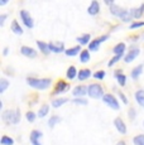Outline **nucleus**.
Here are the masks:
<instances>
[{
	"label": "nucleus",
	"mask_w": 144,
	"mask_h": 145,
	"mask_svg": "<svg viewBox=\"0 0 144 145\" xmlns=\"http://www.w3.org/2000/svg\"><path fill=\"white\" fill-rule=\"evenodd\" d=\"M27 83L32 88L35 90H47V88L51 86L52 80L51 78H27Z\"/></svg>",
	"instance_id": "obj_1"
},
{
	"label": "nucleus",
	"mask_w": 144,
	"mask_h": 145,
	"mask_svg": "<svg viewBox=\"0 0 144 145\" xmlns=\"http://www.w3.org/2000/svg\"><path fill=\"white\" fill-rule=\"evenodd\" d=\"M110 12H111L113 15H115V16H118V18H120L123 22H129L130 19L133 18V15H132V13H130V10H125V9H123V8L118 7V5H114V4L110 7Z\"/></svg>",
	"instance_id": "obj_2"
},
{
	"label": "nucleus",
	"mask_w": 144,
	"mask_h": 145,
	"mask_svg": "<svg viewBox=\"0 0 144 145\" xmlns=\"http://www.w3.org/2000/svg\"><path fill=\"white\" fill-rule=\"evenodd\" d=\"M3 120L8 124H18L20 121V111L16 110H7L3 112Z\"/></svg>",
	"instance_id": "obj_3"
},
{
	"label": "nucleus",
	"mask_w": 144,
	"mask_h": 145,
	"mask_svg": "<svg viewBox=\"0 0 144 145\" xmlns=\"http://www.w3.org/2000/svg\"><path fill=\"white\" fill-rule=\"evenodd\" d=\"M88 95L92 99H102V96H104V88L99 83H91L88 86Z\"/></svg>",
	"instance_id": "obj_4"
},
{
	"label": "nucleus",
	"mask_w": 144,
	"mask_h": 145,
	"mask_svg": "<svg viewBox=\"0 0 144 145\" xmlns=\"http://www.w3.org/2000/svg\"><path fill=\"white\" fill-rule=\"evenodd\" d=\"M102 101H104L105 104L109 106V107L114 108V110H119V107H120V106H119L118 100H116L111 93H106V95H104V96H102Z\"/></svg>",
	"instance_id": "obj_5"
},
{
	"label": "nucleus",
	"mask_w": 144,
	"mask_h": 145,
	"mask_svg": "<svg viewBox=\"0 0 144 145\" xmlns=\"http://www.w3.org/2000/svg\"><path fill=\"white\" fill-rule=\"evenodd\" d=\"M20 18H22V20H23L24 25L27 28H29V29H32L33 25H34V23H33V19H32V16H30V14L27 12V10H22Z\"/></svg>",
	"instance_id": "obj_6"
},
{
	"label": "nucleus",
	"mask_w": 144,
	"mask_h": 145,
	"mask_svg": "<svg viewBox=\"0 0 144 145\" xmlns=\"http://www.w3.org/2000/svg\"><path fill=\"white\" fill-rule=\"evenodd\" d=\"M139 48L138 47H133V48H130V51L128 52V54L125 56V58H124V62L125 63H130V62H133V61L135 59V58L139 56Z\"/></svg>",
	"instance_id": "obj_7"
},
{
	"label": "nucleus",
	"mask_w": 144,
	"mask_h": 145,
	"mask_svg": "<svg viewBox=\"0 0 144 145\" xmlns=\"http://www.w3.org/2000/svg\"><path fill=\"white\" fill-rule=\"evenodd\" d=\"M109 38V35H102V37L100 38H98V39H94V40H91L90 42V44H88V49L90 51H98L99 49V46H100V43H102V42H105Z\"/></svg>",
	"instance_id": "obj_8"
},
{
	"label": "nucleus",
	"mask_w": 144,
	"mask_h": 145,
	"mask_svg": "<svg viewBox=\"0 0 144 145\" xmlns=\"http://www.w3.org/2000/svg\"><path fill=\"white\" fill-rule=\"evenodd\" d=\"M20 52H22V54L26 56V57H28V58H35L37 57V52H35L33 48H30V47L23 46L22 49H20Z\"/></svg>",
	"instance_id": "obj_9"
},
{
	"label": "nucleus",
	"mask_w": 144,
	"mask_h": 145,
	"mask_svg": "<svg viewBox=\"0 0 144 145\" xmlns=\"http://www.w3.org/2000/svg\"><path fill=\"white\" fill-rule=\"evenodd\" d=\"M43 134L41 131H38V130H33L32 133H30V143H32L33 145H42L38 141V139L42 138Z\"/></svg>",
	"instance_id": "obj_10"
},
{
	"label": "nucleus",
	"mask_w": 144,
	"mask_h": 145,
	"mask_svg": "<svg viewBox=\"0 0 144 145\" xmlns=\"http://www.w3.org/2000/svg\"><path fill=\"white\" fill-rule=\"evenodd\" d=\"M49 46V51L51 52H54V53H61L63 52V43H61V42H57V43H53V42H51V43H48Z\"/></svg>",
	"instance_id": "obj_11"
},
{
	"label": "nucleus",
	"mask_w": 144,
	"mask_h": 145,
	"mask_svg": "<svg viewBox=\"0 0 144 145\" xmlns=\"http://www.w3.org/2000/svg\"><path fill=\"white\" fill-rule=\"evenodd\" d=\"M114 124H115V127L118 129V131L120 134H123V135H124V134H126V126H125L124 121L120 118H116L115 121H114Z\"/></svg>",
	"instance_id": "obj_12"
},
{
	"label": "nucleus",
	"mask_w": 144,
	"mask_h": 145,
	"mask_svg": "<svg viewBox=\"0 0 144 145\" xmlns=\"http://www.w3.org/2000/svg\"><path fill=\"white\" fill-rule=\"evenodd\" d=\"M87 12L90 15H96L99 12H100V5H99V3L96 1V0H92L90 4V7H88Z\"/></svg>",
	"instance_id": "obj_13"
},
{
	"label": "nucleus",
	"mask_w": 144,
	"mask_h": 145,
	"mask_svg": "<svg viewBox=\"0 0 144 145\" xmlns=\"http://www.w3.org/2000/svg\"><path fill=\"white\" fill-rule=\"evenodd\" d=\"M72 93L76 97H81V96H84V95L88 93V87H86V86H77V87H75Z\"/></svg>",
	"instance_id": "obj_14"
},
{
	"label": "nucleus",
	"mask_w": 144,
	"mask_h": 145,
	"mask_svg": "<svg viewBox=\"0 0 144 145\" xmlns=\"http://www.w3.org/2000/svg\"><path fill=\"white\" fill-rule=\"evenodd\" d=\"M70 88V86L65 82V81H58V83L56 85V90L54 93H61V92H66V91Z\"/></svg>",
	"instance_id": "obj_15"
},
{
	"label": "nucleus",
	"mask_w": 144,
	"mask_h": 145,
	"mask_svg": "<svg viewBox=\"0 0 144 145\" xmlns=\"http://www.w3.org/2000/svg\"><path fill=\"white\" fill-rule=\"evenodd\" d=\"M135 100H137L138 105L144 107V90H138L135 92Z\"/></svg>",
	"instance_id": "obj_16"
},
{
	"label": "nucleus",
	"mask_w": 144,
	"mask_h": 145,
	"mask_svg": "<svg viewBox=\"0 0 144 145\" xmlns=\"http://www.w3.org/2000/svg\"><path fill=\"white\" fill-rule=\"evenodd\" d=\"M115 77H116V80H118V83L120 86H125V82H126V77H125V74L123 73L121 71H116L115 72Z\"/></svg>",
	"instance_id": "obj_17"
},
{
	"label": "nucleus",
	"mask_w": 144,
	"mask_h": 145,
	"mask_svg": "<svg viewBox=\"0 0 144 145\" xmlns=\"http://www.w3.org/2000/svg\"><path fill=\"white\" fill-rule=\"evenodd\" d=\"M130 13H132V15H133V18H134V19L140 18V16H142V14L144 13V4H142V7L137 8V9H132V10H130Z\"/></svg>",
	"instance_id": "obj_18"
},
{
	"label": "nucleus",
	"mask_w": 144,
	"mask_h": 145,
	"mask_svg": "<svg viewBox=\"0 0 144 145\" xmlns=\"http://www.w3.org/2000/svg\"><path fill=\"white\" fill-rule=\"evenodd\" d=\"M90 76H91V71H90V69H81V71L79 72V74H77V77H79L80 81L87 80Z\"/></svg>",
	"instance_id": "obj_19"
},
{
	"label": "nucleus",
	"mask_w": 144,
	"mask_h": 145,
	"mask_svg": "<svg viewBox=\"0 0 144 145\" xmlns=\"http://www.w3.org/2000/svg\"><path fill=\"white\" fill-rule=\"evenodd\" d=\"M77 71H76V67L75 66H71L70 68L67 69V72H66V76H67V78L68 80H73V78H76V76H77Z\"/></svg>",
	"instance_id": "obj_20"
},
{
	"label": "nucleus",
	"mask_w": 144,
	"mask_h": 145,
	"mask_svg": "<svg viewBox=\"0 0 144 145\" xmlns=\"http://www.w3.org/2000/svg\"><path fill=\"white\" fill-rule=\"evenodd\" d=\"M66 102H68V99H66V97H62V99H54L53 101H52V106H53L54 108H58L60 106L66 104Z\"/></svg>",
	"instance_id": "obj_21"
},
{
	"label": "nucleus",
	"mask_w": 144,
	"mask_h": 145,
	"mask_svg": "<svg viewBox=\"0 0 144 145\" xmlns=\"http://www.w3.org/2000/svg\"><path fill=\"white\" fill-rule=\"evenodd\" d=\"M142 72H143V66L140 65V66H137L132 71V78L133 80H137L138 77L142 74Z\"/></svg>",
	"instance_id": "obj_22"
},
{
	"label": "nucleus",
	"mask_w": 144,
	"mask_h": 145,
	"mask_svg": "<svg viewBox=\"0 0 144 145\" xmlns=\"http://www.w3.org/2000/svg\"><path fill=\"white\" fill-rule=\"evenodd\" d=\"M12 30L15 33V34H18V35L23 34V29L20 28V25H19V23L16 20H13V23H12Z\"/></svg>",
	"instance_id": "obj_23"
},
{
	"label": "nucleus",
	"mask_w": 144,
	"mask_h": 145,
	"mask_svg": "<svg viewBox=\"0 0 144 145\" xmlns=\"http://www.w3.org/2000/svg\"><path fill=\"white\" fill-rule=\"evenodd\" d=\"M80 51H81V47H80V46H76V47H73V48L66 49L65 53H66V56H68V57H72V56H76Z\"/></svg>",
	"instance_id": "obj_24"
},
{
	"label": "nucleus",
	"mask_w": 144,
	"mask_h": 145,
	"mask_svg": "<svg viewBox=\"0 0 144 145\" xmlns=\"http://www.w3.org/2000/svg\"><path fill=\"white\" fill-rule=\"evenodd\" d=\"M88 61H90V53H88V51H81V53H80V62L86 63Z\"/></svg>",
	"instance_id": "obj_25"
},
{
	"label": "nucleus",
	"mask_w": 144,
	"mask_h": 145,
	"mask_svg": "<svg viewBox=\"0 0 144 145\" xmlns=\"http://www.w3.org/2000/svg\"><path fill=\"white\" fill-rule=\"evenodd\" d=\"M37 46L39 47V49H41V51H42V52L44 53V54H48V53L51 52V51H49V46H48V44H46V43H44V42L38 40V42H37Z\"/></svg>",
	"instance_id": "obj_26"
},
{
	"label": "nucleus",
	"mask_w": 144,
	"mask_h": 145,
	"mask_svg": "<svg viewBox=\"0 0 144 145\" xmlns=\"http://www.w3.org/2000/svg\"><path fill=\"white\" fill-rule=\"evenodd\" d=\"M58 122H61V118L60 116H57V115H54V116H52V118L48 120V126L51 127V129H53V127L56 126V124H58Z\"/></svg>",
	"instance_id": "obj_27"
},
{
	"label": "nucleus",
	"mask_w": 144,
	"mask_h": 145,
	"mask_svg": "<svg viewBox=\"0 0 144 145\" xmlns=\"http://www.w3.org/2000/svg\"><path fill=\"white\" fill-rule=\"evenodd\" d=\"M124 51H125V44L124 43H119L115 46V48L113 49V52L115 53V54H123Z\"/></svg>",
	"instance_id": "obj_28"
},
{
	"label": "nucleus",
	"mask_w": 144,
	"mask_h": 145,
	"mask_svg": "<svg viewBox=\"0 0 144 145\" xmlns=\"http://www.w3.org/2000/svg\"><path fill=\"white\" fill-rule=\"evenodd\" d=\"M90 38H91L90 34H84V35H81V37L77 38V42H79L81 46H84V44H86V43L90 42Z\"/></svg>",
	"instance_id": "obj_29"
},
{
	"label": "nucleus",
	"mask_w": 144,
	"mask_h": 145,
	"mask_svg": "<svg viewBox=\"0 0 144 145\" xmlns=\"http://www.w3.org/2000/svg\"><path fill=\"white\" fill-rule=\"evenodd\" d=\"M48 111H49V106L48 105H43L42 107L39 108V111H38V116H39V118H44V116L48 114Z\"/></svg>",
	"instance_id": "obj_30"
},
{
	"label": "nucleus",
	"mask_w": 144,
	"mask_h": 145,
	"mask_svg": "<svg viewBox=\"0 0 144 145\" xmlns=\"http://www.w3.org/2000/svg\"><path fill=\"white\" fill-rule=\"evenodd\" d=\"M134 145H144V134H140V135H137L134 139Z\"/></svg>",
	"instance_id": "obj_31"
},
{
	"label": "nucleus",
	"mask_w": 144,
	"mask_h": 145,
	"mask_svg": "<svg viewBox=\"0 0 144 145\" xmlns=\"http://www.w3.org/2000/svg\"><path fill=\"white\" fill-rule=\"evenodd\" d=\"M8 86H9V81H8L7 78H1L0 80V92H4L5 90L8 88Z\"/></svg>",
	"instance_id": "obj_32"
},
{
	"label": "nucleus",
	"mask_w": 144,
	"mask_h": 145,
	"mask_svg": "<svg viewBox=\"0 0 144 145\" xmlns=\"http://www.w3.org/2000/svg\"><path fill=\"white\" fill-rule=\"evenodd\" d=\"M0 143H1V145H13L14 144V140H13L12 138H9V136H3L1 140H0Z\"/></svg>",
	"instance_id": "obj_33"
},
{
	"label": "nucleus",
	"mask_w": 144,
	"mask_h": 145,
	"mask_svg": "<svg viewBox=\"0 0 144 145\" xmlns=\"http://www.w3.org/2000/svg\"><path fill=\"white\" fill-rule=\"evenodd\" d=\"M121 57H123V54H116V56H115V57H114V58H113V59H110V61H109V63H107V66H109V67H111L113 65H115V63H116V62H118V61H119V59H120V58H121Z\"/></svg>",
	"instance_id": "obj_34"
},
{
	"label": "nucleus",
	"mask_w": 144,
	"mask_h": 145,
	"mask_svg": "<svg viewBox=\"0 0 144 145\" xmlns=\"http://www.w3.org/2000/svg\"><path fill=\"white\" fill-rule=\"evenodd\" d=\"M104 77H105V72L104 71H98V72L94 73V78H96V80H102Z\"/></svg>",
	"instance_id": "obj_35"
},
{
	"label": "nucleus",
	"mask_w": 144,
	"mask_h": 145,
	"mask_svg": "<svg viewBox=\"0 0 144 145\" xmlns=\"http://www.w3.org/2000/svg\"><path fill=\"white\" fill-rule=\"evenodd\" d=\"M72 102L73 104H77V105H87V100H85V99H75V100H72Z\"/></svg>",
	"instance_id": "obj_36"
},
{
	"label": "nucleus",
	"mask_w": 144,
	"mask_h": 145,
	"mask_svg": "<svg viewBox=\"0 0 144 145\" xmlns=\"http://www.w3.org/2000/svg\"><path fill=\"white\" fill-rule=\"evenodd\" d=\"M27 120H28L29 122H33L35 120V114L33 112V111H28V112H27Z\"/></svg>",
	"instance_id": "obj_37"
},
{
	"label": "nucleus",
	"mask_w": 144,
	"mask_h": 145,
	"mask_svg": "<svg viewBox=\"0 0 144 145\" xmlns=\"http://www.w3.org/2000/svg\"><path fill=\"white\" fill-rule=\"evenodd\" d=\"M144 27V22H137V23H132L130 29H137V28H142Z\"/></svg>",
	"instance_id": "obj_38"
},
{
	"label": "nucleus",
	"mask_w": 144,
	"mask_h": 145,
	"mask_svg": "<svg viewBox=\"0 0 144 145\" xmlns=\"http://www.w3.org/2000/svg\"><path fill=\"white\" fill-rule=\"evenodd\" d=\"M119 96H120L121 97V100H123V102H124V104H128V100H126V97H125V95H124L123 92H119Z\"/></svg>",
	"instance_id": "obj_39"
},
{
	"label": "nucleus",
	"mask_w": 144,
	"mask_h": 145,
	"mask_svg": "<svg viewBox=\"0 0 144 145\" xmlns=\"http://www.w3.org/2000/svg\"><path fill=\"white\" fill-rule=\"evenodd\" d=\"M5 19H7V15H5V14H3V15L0 16V25H4Z\"/></svg>",
	"instance_id": "obj_40"
},
{
	"label": "nucleus",
	"mask_w": 144,
	"mask_h": 145,
	"mask_svg": "<svg viewBox=\"0 0 144 145\" xmlns=\"http://www.w3.org/2000/svg\"><path fill=\"white\" fill-rule=\"evenodd\" d=\"M129 116H130V120H133L135 118V111L133 110V108H132V110H129Z\"/></svg>",
	"instance_id": "obj_41"
},
{
	"label": "nucleus",
	"mask_w": 144,
	"mask_h": 145,
	"mask_svg": "<svg viewBox=\"0 0 144 145\" xmlns=\"http://www.w3.org/2000/svg\"><path fill=\"white\" fill-rule=\"evenodd\" d=\"M104 1H105V4L109 5V7H111V5L114 4V0H104Z\"/></svg>",
	"instance_id": "obj_42"
},
{
	"label": "nucleus",
	"mask_w": 144,
	"mask_h": 145,
	"mask_svg": "<svg viewBox=\"0 0 144 145\" xmlns=\"http://www.w3.org/2000/svg\"><path fill=\"white\" fill-rule=\"evenodd\" d=\"M8 1H9V0H0V5H1V7H3V5H5Z\"/></svg>",
	"instance_id": "obj_43"
},
{
	"label": "nucleus",
	"mask_w": 144,
	"mask_h": 145,
	"mask_svg": "<svg viewBox=\"0 0 144 145\" xmlns=\"http://www.w3.org/2000/svg\"><path fill=\"white\" fill-rule=\"evenodd\" d=\"M116 145H126V144H125V141H119Z\"/></svg>",
	"instance_id": "obj_44"
},
{
	"label": "nucleus",
	"mask_w": 144,
	"mask_h": 145,
	"mask_svg": "<svg viewBox=\"0 0 144 145\" xmlns=\"http://www.w3.org/2000/svg\"><path fill=\"white\" fill-rule=\"evenodd\" d=\"M8 54V48H5L4 49V56H7Z\"/></svg>",
	"instance_id": "obj_45"
}]
</instances>
